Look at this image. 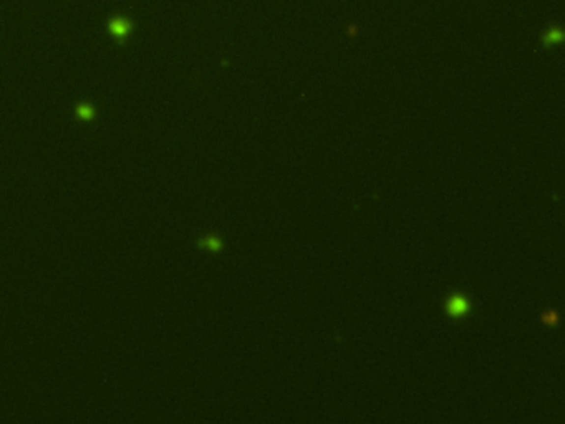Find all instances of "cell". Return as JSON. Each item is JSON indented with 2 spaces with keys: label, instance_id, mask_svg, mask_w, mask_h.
<instances>
[{
  "label": "cell",
  "instance_id": "obj_4",
  "mask_svg": "<svg viewBox=\"0 0 565 424\" xmlns=\"http://www.w3.org/2000/svg\"><path fill=\"white\" fill-rule=\"evenodd\" d=\"M77 114L83 119H90L91 116L95 114V111H93L91 106H88V105H80L77 108Z\"/></svg>",
  "mask_w": 565,
  "mask_h": 424
},
{
  "label": "cell",
  "instance_id": "obj_1",
  "mask_svg": "<svg viewBox=\"0 0 565 424\" xmlns=\"http://www.w3.org/2000/svg\"><path fill=\"white\" fill-rule=\"evenodd\" d=\"M199 247H204V249H209V251L212 252H217L222 249V242L219 237H216V235H209V237L199 240Z\"/></svg>",
  "mask_w": 565,
  "mask_h": 424
},
{
  "label": "cell",
  "instance_id": "obj_3",
  "mask_svg": "<svg viewBox=\"0 0 565 424\" xmlns=\"http://www.w3.org/2000/svg\"><path fill=\"white\" fill-rule=\"evenodd\" d=\"M111 30H113L114 33L116 35H123L128 32V30H130V24H128L126 20H116V22H113V24H111Z\"/></svg>",
  "mask_w": 565,
  "mask_h": 424
},
{
  "label": "cell",
  "instance_id": "obj_2",
  "mask_svg": "<svg viewBox=\"0 0 565 424\" xmlns=\"http://www.w3.org/2000/svg\"><path fill=\"white\" fill-rule=\"evenodd\" d=\"M466 310H468V302H466L464 298H461V297L452 298L451 305H449V311H451V313L461 315V313H464Z\"/></svg>",
  "mask_w": 565,
  "mask_h": 424
}]
</instances>
